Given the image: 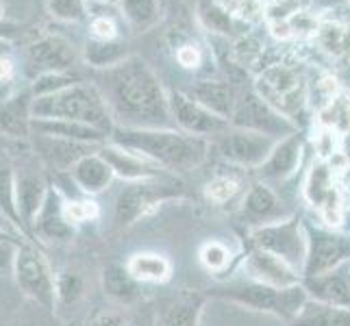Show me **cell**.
<instances>
[{
    "instance_id": "cell-14",
    "label": "cell",
    "mask_w": 350,
    "mask_h": 326,
    "mask_svg": "<svg viewBox=\"0 0 350 326\" xmlns=\"http://www.w3.org/2000/svg\"><path fill=\"white\" fill-rule=\"evenodd\" d=\"M167 103H170L172 120L180 126V131L189 133V135L218 137L231 126L224 118L211 113L209 109H204L183 92H170L167 94Z\"/></svg>"
},
{
    "instance_id": "cell-28",
    "label": "cell",
    "mask_w": 350,
    "mask_h": 326,
    "mask_svg": "<svg viewBox=\"0 0 350 326\" xmlns=\"http://www.w3.org/2000/svg\"><path fill=\"white\" fill-rule=\"evenodd\" d=\"M103 292L107 298H111L118 305H131L135 303L142 294V283L129 272L126 265L120 263H109L103 270Z\"/></svg>"
},
{
    "instance_id": "cell-24",
    "label": "cell",
    "mask_w": 350,
    "mask_h": 326,
    "mask_svg": "<svg viewBox=\"0 0 350 326\" xmlns=\"http://www.w3.org/2000/svg\"><path fill=\"white\" fill-rule=\"evenodd\" d=\"M187 96L189 98H194L198 105H202L204 109H209L211 113L224 118L226 122L231 120L233 109H235V100H237V94H235L231 83L215 81V79L196 81L194 85L189 87Z\"/></svg>"
},
{
    "instance_id": "cell-15",
    "label": "cell",
    "mask_w": 350,
    "mask_h": 326,
    "mask_svg": "<svg viewBox=\"0 0 350 326\" xmlns=\"http://www.w3.org/2000/svg\"><path fill=\"white\" fill-rule=\"evenodd\" d=\"M31 235L42 237L44 241H68L75 235V224L68 220L66 198L62 194V189L51 185V191H48V198L42 211L31 224Z\"/></svg>"
},
{
    "instance_id": "cell-11",
    "label": "cell",
    "mask_w": 350,
    "mask_h": 326,
    "mask_svg": "<svg viewBox=\"0 0 350 326\" xmlns=\"http://www.w3.org/2000/svg\"><path fill=\"white\" fill-rule=\"evenodd\" d=\"M307 228V259L303 276H320L324 272H331L340 265L350 263V237L340 235L335 231L318 226H305Z\"/></svg>"
},
{
    "instance_id": "cell-32",
    "label": "cell",
    "mask_w": 350,
    "mask_h": 326,
    "mask_svg": "<svg viewBox=\"0 0 350 326\" xmlns=\"http://www.w3.org/2000/svg\"><path fill=\"white\" fill-rule=\"evenodd\" d=\"M120 11L133 33H146L161 20L159 0H120Z\"/></svg>"
},
{
    "instance_id": "cell-8",
    "label": "cell",
    "mask_w": 350,
    "mask_h": 326,
    "mask_svg": "<svg viewBox=\"0 0 350 326\" xmlns=\"http://www.w3.org/2000/svg\"><path fill=\"white\" fill-rule=\"evenodd\" d=\"M252 246L272 252L296 272H303L307 259V228L296 217H283L279 222L257 226L252 231Z\"/></svg>"
},
{
    "instance_id": "cell-16",
    "label": "cell",
    "mask_w": 350,
    "mask_h": 326,
    "mask_svg": "<svg viewBox=\"0 0 350 326\" xmlns=\"http://www.w3.org/2000/svg\"><path fill=\"white\" fill-rule=\"evenodd\" d=\"M33 100L31 87H24L0 103V135L18 141L33 137Z\"/></svg>"
},
{
    "instance_id": "cell-33",
    "label": "cell",
    "mask_w": 350,
    "mask_h": 326,
    "mask_svg": "<svg viewBox=\"0 0 350 326\" xmlns=\"http://www.w3.org/2000/svg\"><path fill=\"white\" fill-rule=\"evenodd\" d=\"M126 268L139 283H161L172 272L170 261L157 252H137L129 259Z\"/></svg>"
},
{
    "instance_id": "cell-29",
    "label": "cell",
    "mask_w": 350,
    "mask_h": 326,
    "mask_svg": "<svg viewBox=\"0 0 350 326\" xmlns=\"http://www.w3.org/2000/svg\"><path fill=\"white\" fill-rule=\"evenodd\" d=\"M289 326H350V309L333 307L309 298Z\"/></svg>"
},
{
    "instance_id": "cell-39",
    "label": "cell",
    "mask_w": 350,
    "mask_h": 326,
    "mask_svg": "<svg viewBox=\"0 0 350 326\" xmlns=\"http://www.w3.org/2000/svg\"><path fill=\"white\" fill-rule=\"evenodd\" d=\"M48 14L62 22H81L88 16V0H48Z\"/></svg>"
},
{
    "instance_id": "cell-5",
    "label": "cell",
    "mask_w": 350,
    "mask_h": 326,
    "mask_svg": "<svg viewBox=\"0 0 350 326\" xmlns=\"http://www.w3.org/2000/svg\"><path fill=\"white\" fill-rule=\"evenodd\" d=\"M220 296L244 305L248 309L274 313V316H279L287 322H292L309 300V294L303 283L292 287H270L263 283L248 281V283H235L220 289Z\"/></svg>"
},
{
    "instance_id": "cell-34",
    "label": "cell",
    "mask_w": 350,
    "mask_h": 326,
    "mask_svg": "<svg viewBox=\"0 0 350 326\" xmlns=\"http://www.w3.org/2000/svg\"><path fill=\"white\" fill-rule=\"evenodd\" d=\"M320 124L337 135H350V100L348 96L337 94L333 100L320 107Z\"/></svg>"
},
{
    "instance_id": "cell-17",
    "label": "cell",
    "mask_w": 350,
    "mask_h": 326,
    "mask_svg": "<svg viewBox=\"0 0 350 326\" xmlns=\"http://www.w3.org/2000/svg\"><path fill=\"white\" fill-rule=\"evenodd\" d=\"M244 268L250 281L270 287H292L300 283V274L292 265L272 255V252H265L259 248H252V252L244 261Z\"/></svg>"
},
{
    "instance_id": "cell-2",
    "label": "cell",
    "mask_w": 350,
    "mask_h": 326,
    "mask_svg": "<svg viewBox=\"0 0 350 326\" xmlns=\"http://www.w3.org/2000/svg\"><path fill=\"white\" fill-rule=\"evenodd\" d=\"M109 141L116 146L137 152L154 165L172 172H191L207 159V137L189 135L174 128H126L113 126Z\"/></svg>"
},
{
    "instance_id": "cell-6",
    "label": "cell",
    "mask_w": 350,
    "mask_h": 326,
    "mask_svg": "<svg viewBox=\"0 0 350 326\" xmlns=\"http://www.w3.org/2000/svg\"><path fill=\"white\" fill-rule=\"evenodd\" d=\"M11 274H14V281L24 296L48 311H55L57 274L53 272L51 263L46 261V257L38 248L31 244L20 246L14 263V272Z\"/></svg>"
},
{
    "instance_id": "cell-37",
    "label": "cell",
    "mask_w": 350,
    "mask_h": 326,
    "mask_svg": "<svg viewBox=\"0 0 350 326\" xmlns=\"http://www.w3.org/2000/svg\"><path fill=\"white\" fill-rule=\"evenodd\" d=\"M83 298V279L75 270H62L57 274V305L75 307Z\"/></svg>"
},
{
    "instance_id": "cell-25",
    "label": "cell",
    "mask_w": 350,
    "mask_h": 326,
    "mask_svg": "<svg viewBox=\"0 0 350 326\" xmlns=\"http://www.w3.org/2000/svg\"><path fill=\"white\" fill-rule=\"evenodd\" d=\"M241 215L250 220L252 224L263 226L270 222H279L283 220V204L279 202L274 191L265 185V183H255L250 185L246 191L244 200H241Z\"/></svg>"
},
{
    "instance_id": "cell-31",
    "label": "cell",
    "mask_w": 350,
    "mask_h": 326,
    "mask_svg": "<svg viewBox=\"0 0 350 326\" xmlns=\"http://www.w3.org/2000/svg\"><path fill=\"white\" fill-rule=\"evenodd\" d=\"M126 57H131L129 48L124 42H120V40H111V42L90 40L85 46L81 48V59L90 68H94L96 72L118 66L120 62H124Z\"/></svg>"
},
{
    "instance_id": "cell-21",
    "label": "cell",
    "mask_w": 350,
    "mask_h": 326,
    "mask_svg": "<svg viewBox=\"0 0 350 326\" xmlns=\"http://www.w3.org/2000/svg\"><path fill=\"white\" fill-rule=\"evenodd\" d=\"M35 150L40 152L42 159L57 167V170H72L79 159L85 154L100 150L96 144H83V141H72V139H59V137H44V135H33Z\"/></svg>"
},
{
    "instance_id": "cell-45",
    "label": "cell",
    "mask_w": 350,
    "mask_h": 326,
    "mask_svg": "<svg viewBox=\"0 0 350 326\" xmlns=\"http://www.w3.org/2000/svg\"><path fill=\"white\" fill-rule=\"evenodd\" d=\"M90 31H92V40H100V42L118 40V24L111 16H96L90 24Z\"/></svg>"
},
{
    "instance_id": "cell-9",
    "label": "cell",
    "mask_w": 350,
    "mask_h": 326,
    "mask_svg": "<svg viewBox=\"0 0 350 326\" xmlns=\"http://www.w3.org/2000/svg\"><path fill=\"white\" fill-rule=\"evenodd\" d=\"M81 62L79 48L64 35H42L27 44L22 53L24 74L31 81L53 72H70Z\"/></svg>"
},
{
    "instance_id": "cell-53",
    "label": "cell",
    "mask_w": 350,
    "mask_h": 326,
    "mask_svg": "<svg viewBox=\"0 0 350 326\" xmlns=\"http://www.w3.org/2000/svg\"><path fill=\"white\" fill-rule=\"evenodd\" d=\"M348 268H350V263H348Z\"/></svg>"
},
{
    "instance_id": "cell-54",
    "label": "cell",
    "mask_w": 350,
    "mask_h": 326,
    "mask_svg": "<svg viewBox=\"0 0 350 326\" xmlns=\"http://www.w3.org/2000/svg\"><path fill=\"white\" fill-rule=\"evenodd\" d=\"M348 3H350V0H348Z\"/></svg>"
},
{
    "instance_id": "cell-55",
    "label": "cell",
    "mask_w": 350,
    "mask_h": 326,
    "mask_svg": "<svg viewBox=\"0 0 350 326\" xmlns=\"http://www.w3.org/2000/svg\"><path fill=\"white\" fill-rule=\"evenodd\" d=\"M103 3H105V0H103Z\"/></svg>"
},
{
    "instance_id": "cell-26",
    "label": "cell",
    "mask_w": 350,
    "mask_h": 326,
    "mask_svg": "<svg viewBox=\"0 0 350 326\" xmlns=\"http://www.w3.org/2000/svg\"><path fill=\"white\" fill-rule=\"evenodd\" d=\"M33 135L96 144V146H103V144L109 139L107 133L94 126H88V124L68 122V120H35V118H33Z\"/></svg>"
},
{
    "instance_id": "cell-48",
    "label": "cell",
    "mask_w": 350,
    "mask_h": 326,
    "mask_svg": "<svg viewBox=\"0 0 350 326\" xmlns=\"http://www.w3.org/2000/svg\"><path fill=\"white\" fill-rule=\"evenodd\" d=\"M176 62L183 66V68H189V70L198 68V64H200L198 48L196 46H180L178 53H176Z\"/></svg>"
},
{
    "instance_id": "cell-46",
    "label": "cell",
    "mask_w": 350,
    "mask_h": 326,
    "mask_svg": "<svg viewBox=\"0 0 350 326\" xmlns=\"http://www.w3.org/2000/svg\"><path fill=\"white\" fill-rule=\"evenodd\" d=\"M90 326H126V318L116 309H103L92 318Z\"/></svg>"
},
{
    "instance_id": "cell-52",
    "label": "cell",
    "mask_w": 350,
    "mask_h": 326,
    "mask_svg": "<svg viewBox=\"0 0 350 326\" xmlns=\"http://www.w3.org/2000/svg\"><path fill=\"white\" fill-rule=\"evenodd\" d=\"M3 14H5V7H3V3H0V22H3Z\"/></svg>"
},
{
    "instance_id": "cell-47",
    "label": "cell",
    "mask_w": 350,
    "mask_h": 326,
    "mask_svg": "<svg viewBox=\"0 0 350 326\" xmlns=\"http://www.w3.org/2000/svg\"><path fill=\"white\" fill-rule=\"evenodd\" d=\"M18 248L20 246L11 244V241H0V274H3V272H14Z\"/></svg>"
},
{
    "instance_id": "cell-43",
    "label": "cell",
    "mask_w": 350,
    "mask_h": 326,
    "mask_svg": "<svg viewBox=\"0 0 350 326\" xmlns=\"http://www.w3.org/2000/svg\"><path fill=\"white\" fill-rule=\"evenodd\" d=\"M289 31H292V38H305V35H316L320 22L313 18L307 9H300L287 20Z\"/></svg>"
},
{
    "instance_id": "cell-44",
    "label": "cell",
    "mask_w": 350,
    "mask_h": 326,
    "mask_svg": "<svg viewBox=\"0 0 350 326\" xmlns=\"http://www.w3.org/2000/svg\"><path fill=\"white\" fill-rule=\"evenodd\" d=\"M66 213L72 224H79L96 217L98 209H96V204L92 200H66Z\"/></svg>"
},
{
    "instance_id": "cell-35",
    "label": "cell",
    "mask_w": 350,
    "mask_h": 326,
    "mask_svg": "<svg viewBox=\"0 0 350 326\" xmlns=\"http://www.w3.org/2000/svg\"><path fill=\"white\" fill-rule=\"evenodd\" d=\"M198 316L200 303L194 296H185L167 307L161 326H198Z\"/></svg>"
},
{
    "instance_id": "cell-18",
    "label": "cell",
    "mask_w": 350,
    "mask_h": 326,
    "mask_svg": "<svg viewBox=\"0 0 350 326\" xmlns=\"http://www.w3.org/2000/svg\"><path fill=\"white\" fill-rule=\"evenodd\" d=\"M307 294L311 300L327 303L333 307L350 309V268L348 263L340 265L331 272H324L320 276H311L303 281Z\"/></svg>"
},
{
    "instance_id": "cell-40",
    "label": "cell",
    "mask_w": 350,
    "mask_h": 326,
    "mask_svg": "<svg viewBox=\"0 0 350 326\" xmlns=\"http://www.w3.org/2000/svg\"><path fill=\"white\" fill-rule=\"evenodd\" d=\"M218 3L237 20L257 22L265 16V7L261 0H218Z\"/></svg>"
},
{
    "instance_id": "cell-7",
    "label": "cell",
    "mask_w": 350,
    "mask_h": 326,
    "mask_svg": "<svg viewBox=\"0 0 350 326\" xmlns=\"http://www.w3.org/2000/svg\"><path fill=\"white\" fill-rule=\"evenodd\" d=\"M228 124L233 128L252 131L272 139H283L298 133V124L276 111V109L265 103L255 90L237 94L235 109H233L231 120H228Z\"/></svg>"
},
{
    "instance_id": "cell-41",
    "label": "cell",
    "mask_w": 350,
    "mask_h": 326,
    "mask_svg": "<svg viewBox=\"0 0 350 326\" xmlns=\"http://www.w3.org/2000/svg\"><path fill=\"white\" fill-rule=\"evenodd\" d=\"M207 198L215 204H224L228 200H233L235 194L239 191V183L235 178H228V176H215L213 180L207 183Z\"/></svg>"
},
{
    "instance_id": "cell-42",
    "label": "cell",
    "mask_w": 350,
    "mask_h": 326,
    "mask_svg": "<svg viewBox=\"0 0 350 326\" xmlns=\"http://www.w3.org/2000/svg\"><path fill=\"white\" fill-rule=\"evenodd\" d=\"M200 259L209 270H224L228 259H231V252H228V248L222 246L220 241H211V244L202 248Z\"/></svg>"
},
{
    "instance_id": "cell-3",
    "label": "cell",
    "mask_w": 350,
    "mask_h": 326,
    "mask_svg": "<svg viewBox=\"0 0 350 326\" xmlns=\"http://www.w3.org/2000/svg\"><path fill=\"white\" fill-rule=\"evenodd\" d=\"M33 118L35 120H68V122H79L94 126L109 135L113 118L109 113L100 90L94 83L81 81L66 90L55 94H46L33 100Z\"/></svg>"
},
{
    "instance_id": "cell-13",
    "label": "cell",
    "mask_w": 350,
    "mask_h": 326,
    "mask_svg": "<svg viewBox=\"0 0 350 326\" xmlns=\"http://www.w3.org/2000/svg\"><path fill=\"white\" fill-rule=\"evenodd\" d=\"M279 139L259 135L252 131L241 128H226L222 135H218V152L228 163H235L241 167H261V163L268 159L272 148Z\"/></svg>"
},
{
    "instance_id": "cell-51",
    "label": "cell",
    "mask_w": 350,
    "mask_h": 326,
    "mask_svg": "<svg viewBox=\"0 0 350 326\" xmlns=\"http://www.w3.org/2000/svg\"><path fill=\"white\" fill-rule=\"evenodd\" d=\"M342 180H344V187L350 191V163L346 165V170H344V176H342Z\"/></svg>"
},
{
    "instance_id": "cell-49",
    "label": "cell",
    "mask_w": 350,
    "mask_h": 326,
    "mask_svg": "<svg viewBox=\"0 0 350 326\" xmlns=\"http://www.w3.org/2000/svg\"><path fill=\"white\" fill-rule=\"evenodd\" d=\"M27 237H24L20 231H16L11 224H0V241H11V244H16V246H24V244H29V241H24Z\"/></svg>"
},
{
    "instance_id": "cell-20",
    "label": "cell",
    "mask_w": 350,
    "mask_h": 326,
    "mask_svg": "<svg viewBox=\"0 0 350 326\" xmlns=\"http://www.w3.org/2000/svg\"><path fill=\"white\" fill-rule=\"evenodd\" d=\"M68 174L81 194H88V196L105 191L111 185V180L116 176L111 165L107 163V159L100 154V150L90 152L83 157V159H79L75 165H72V170Z\"/></svg>"
},
{
    "instance_id": "cell-19",
    "label": "cell",
    "mask_w": 350,
    "mask_h": 326,
    "mask_svg": "<svg viewBox=\"0 0 350 326\" xmlns=\"http://www.w3.org/2000/svg\"><path fill=\"white\" fill-rule=\"evenodd\" d=\"M100 154L107 159V163L111 165V170L118 178L126 180V183H137V180H152L161 178L163 172L159 165H154L152 161L144 159L142 154L131 152L116 146V144H107L100 146Z\"/></svg>"
},
{
    "instance_id": "cell-4",
    "label": "cell",
    "mask_w": 350,
    "mask_h": 326,
    "mask_svg": "<svg viewBox=\"0 0 350 326\" xmlns=\"http://www.w3.org/2000/svg\"><path fill=\"white\" fill-rule=\"evenodd\" d=\"M255 92L292 122H296L298 116H303L309 98L305 74L296 66L289 64L265 66L257 77Z\"/></svg>"
},
{
    "instance_id": "cell-38",
    "label": "cell",
    "mask_w": 350,
    "mask_h": 326,
    "mask_svg": "<svg viewBox=\"0 0 350 326\" xmlns=\"http://www.w3.org/2000/svg\"><path fill=\"white\" fill-rule=\"evenodd\" d=\"M200 18L204 27L215 31V33H231L235 18L218 3V0H204L200 5Z\"/></svg>"
},
{
    "instance_id": "cell-36",
    "label": "cell",
    "mask_w": 350,
    "mask_h": 326,
    "mask_svg": "<svg viewBox=\"0 0 350 326\" xmlns=\"http://www.w3.org/2000/svg\"><path fill=\"white\" fill-rule=\"evenodd\" d=\"M81 81L83 79L77 74L75 70H70V72H53V74H44V77H38L35 81H31L29 87H31L35 98H40V96L55 94V92L66 90V87L75 85V83H81Z\"/></svg>"
},
{
    "instance_id": "cell-12",
    "label": "cell",
    "mask_w": 350,
    "mask_h": 326,
    "mask_svg": "<svg viewBox=\"0 0 350 326\" xmlns=\"http://www.w3.org/2000/svg\"><path fill=\"white\" fill-rule=\"evenodd\" d=\"M305 198L313 209H318L327 224L337 226L342 222V194L329 161L318 159L311 165L305 180Z\"/></svg>"
},
{
    "instance_id": "cell-10",
    "label": "cell",
    "mask_w": 350,
    "mask_h": 326,
    "mask_svg": "<svg viewBox=\"0 0 350 326\" xmlns=\"http://www.w3.org/2000/svg\"><path fill=\"white\" fill-rule=\"evenodd\" d=\"M174 196H178V187L172 183H163L161 178L129 183L113 202V217L120 226H131L159 202Z\"/></svg>"
},
{
    "instance_id": "cell-1",
    "label": "cell",
    "mask_w": 350,
    "mask_h": 326,
    "mask_svg": "<svg viewBox=\"0 0 350 326\" xmlns=\"http://www.w3.org/2000/svg\"><path fill=\"white\" fill-rule=\"evenodd\" d=\"M94 85L100 90L116 126L167 128L174 122L159 77L139 55H131L118 66L98 70Z\"/></svg>"
},
{
    "instance_id": "cell-30",
    "label": "cell",
    "mask_w": 350,
    "mask_h": 326,
    "mask_svg": "<svg viewBox=\"0 0 350 326\" xmlns=\"http://www.w3.org/2000/svg\"><path fill=\"white\" fill-rule=\"evenodd\" d=\"M0 215L5 217V222H9L14 228L24 235L31 237L27 224H24L20 209H18V191H16V170L14 165H0Z\"/></svg>"
},
{
    "instance_id": "cell-23",
    "label": "cell",
    "mask_w": 350,
    "mask_h": 326,
    "mask_svg": "<svg viewBox=\"0 0 350 326\" xmlns=\"http://www.w3.org/2000/svg\"><path fill=\"white\" fill-rule=\"evenodd\" d=\"M16 191H18V209L24 224H27L31 233V224L42 211L44 202L48 198L51 185L44 178V174L33 172V170H20L16 172Z\"/></svg>"
},
{
    "instance_id": "cell-50",
    "label": "cell",
    "mask_w": 350,
    "mask_h": 326,
    "mask_svg": "<svg viewBox=\"0 0 350 326\" xmlns=\"http://www.w3.org/2000/svg\"><path fill=\"white\" fill-rule=\"evenodd\" d=\"M20 31H22V27H20V24H16V22H0V38L14 40Z\"/></svg>"
},
{
    "instance_id": "cell-27",
    "label": "cell",
    "mask_w": 350,
    "mask_h": 326,
    "mask_svg": "<svg viewBox=\"0 0 350 326\" xmlns=\"http://www.w3.org/2000/svg\"><path fill=\"white\" fill-rule=\"evenodd\" d=\"M318 48L331 62L346 68L350 64V27L337 20H324L313 35Z\"/></svg>"
},
{
    "instance_id": "cell-22",
    "label": "cell",
    "mask_w": 350,
    "mask_h": 326,
    "mask_svg": "<svg viewBox=\"0 0 350 326\" xmlns=\"http://www.w3.org/2000/svg\"><path fill=\"white\" fill-rule=\"evenodd\" d=\"M300 157H303V137L294 133V135L276 141L270 157L257 170L263 180H285L298 170Z\"/></svg>"
}]
</instances>
